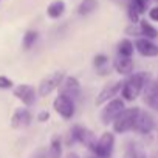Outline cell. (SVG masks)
<instances>
[{"instance_id":"obj_1","label":"cell","mask_w":158,"mask_h":158,"mask_svg":"<svg viewBox=\"0 0 158 158\" xmlns=\"http://www.w3.org/2000/svg\"><path fill=\"white\" fill-rule=\"evenodd\" d=\"M149 79H150L149 73H144V71L130 74L127 77V81H124V85L121 89V95H123L124 101H135L143 93V89L147 84Z\"/></svg>"},{"instance_id":"obj_2","label":"cell","mask_w":158,"mask_h":158,"mask_svg":"<svg viewBox=\"0 0 158 158\" xmlns=\"http://www.w3.org/2000/svg\"><path fill=\"white\" fill-rule=\"evenodd\" d=\"M139 107H130V109H124L118 116L116 119L112 123L113 126V132L115 133H127L130 130H133L135 127V121H136V116L139 113Z\"/></svg>"},{"instance_id":"obj_3","label":"cell","mask_w":158,"mask_h":158,"mask_svg":"<svg viewBox=\"0 0 158 158\" xmlns=\"http://www.w3.org/2000/svg\"><path fill=\"white\" fill-rule=\"evenodd\" d=\"M70 141H71V143H81V144H84L90 152H93L98 138H96L95 133H93L92 130H89L87 127L79 126V124H74V126L71 127V130H70Z\"/></svg>"},{"instance_id":"obj_4","label":"cell","mask_w":158,"mask_h":158,"mask_svg":"<svg viewBox=\"0 0 158 158\" xmlns=\"http://www.w3.org/2000/svg\"><path fill=\"white\" fill-rule=\"evenodd\" d=\"M113 149H115V133L113 132H104L98 138L96 146H95L92 153L96 158H110L112 153H113Z\"/></svg>"},{"instance_id":"obj_5","label":"cell","mask_w":158,"mask_h":158,"mask_svg":"<svg viewBox=\"0 0 158 158\" xmlns=\"http://www.w3.org/2000/svg\"><path fill=\"white\" fill-rule=\"evenodd\" d=\"M124 109H126V107H124V99H121V98H113V99H110L109 102H106L104 109L101 110V123H102L104 126L112 124V123L116 119V116H118Z\"/></svg>"},{"instance_id":"obj_6","label":"cell","mask_w":158,"mask_h":158,"mask_svg":"<svg viewBox=\"0 0 158 158\" xmlns=\"http://www.w3.org/2000/svg\"><path fill=\"white\" fill-rule=\"evenodd\" d=\"M53 109L64 119H71L74 116V101L62 93H59V96L53 101Z\"/></svg>"},{"instance_id":"obj_7","label":"cell","mask_w":158,"mask_h":158,"mask_svg":"<svg viewBox=\"0 0 158 158\" xmlns=\"http://www.w3.org/2000/svg\"><path fill=\"white\" fill-rule=\"evenodd\" d=\"M64 77H65V76H64V73H60V71H56V73H53V74L44 77L42 81H40V84H39V96H40V98H45V96H48L51 92H54L56 89H59V85H60V82H62Z\"/></svg>"},{"instance_id":"obj_8","label":"cell","mask_w":158,"mask_h":158,"mask_svg":"<svg viewBox=\"0 0 158 158\" xmlns=\"http://www.w3.org/2000/svg\"><path fill=\"white\" fill-rule=\"evenodd\" d=\"M155 126H156V123H155L153 115L147 110H139V113L136 116V121H135L133 130L141 133V135H149L155 129Z\"/></svg>"},{"instance_id":"obj_9","label":"cell","mask_w":158,"mask_h":158,"mask_svg":"<svg viewBox=\"0 0 158 158\" xmlns=\"http://www.w3.org/2000/svg\"><path fill=\"white\" fill-rule=\"evenodd\" d=\"M143 101L153 110H158V81L149 79L143 89Z\"/></svg>"},{"instance_id":"obj_10","label":"cell","mask_w":158,"mask_h":158,"mask_svg":"<svg viewBox=\"0 0 158 158\" xmlns=\"http://www.w3.org/2000/svg\"><path fill=\"white\" fill-rule=\"evenodd\" d=\"M59 92L68 98H71L73 101L79 98L81 95V85H79V81L73 76H67L62 79V82L59 85Z\"/></svg>"},{"instance_id":"obj_11","label":"cell","mask_w":158,"mask_h":158,"mask_svg":"<svg viewBox=\"0 0 158 158\" xmlns=\"http://www.w3.org/2000/svg\"><path fill=\"white\" fill-rule=\"evenodd\" d=\"M123 85H124V81H116V82H112V84L106 85V87L99 92V95L96 96L95 104L99 107V106H102V104L109 102L110 99H113V98H115V96L121 92Z\"/></svg>"},{"instance_id":"obj_12","label":"cell","mask_w":158,"mask_h":158,"mask_svg":"<svg viewBox=\"0 0 158 158\" xmlns=\"http://www.w3.org/2000/svg\"><path fill=\"white\" fill-rule=\"evenodd\" d=\"M135 50L144 57H156L158 56V45H155L147 37H139L135 40Z\"/></svg>"},{"instance_id":"obj_13","label":"cell","mask_w":158,"mask_h":158,"mask_svg":"<svg viewBox=\"0 0 158 158\" xmlns=\"http://www.w3.org/2000/svg\"><path fill=\"white\" fill-rule=\"evenodd\" d=\"M14 96L17 99H20L25 106H33L34 101H36V92L31 85L28 84H22V85H17L14 89Z\"/></svg>"},{"instance_id":"obj_14","label":"cell","mask_w":158,"mask_h":158,"mask_svg":"<svg viewBox=\"0 0 158 158\" xmlns=\"http://www.w3.org/2000/svg\"><path fill=\"white\" fill-rule=\"evenodd\" d=\"M113 67L116 70L118 74L121 76H130L133 73V68H135V62L132 57H124V56H119L115 62H113Z\"/></svg>"},{"instance_id":"obj_15","label":"cell","mask_w":158,"mask_h":158,"mask_svg":"<svg viewBox=\"0 0 158 158\" xmlns=\"http://www.w3.org/2000/svg\"><path fill=\"white\" fill-rule=\"evenodd\" d=\"M31 123V113L27 109H17L11 118V127L13 129H22L30 126Z\"/></svg>"},{"instance_id":"obj_16","label":"cell","mask_w":158,"mask_h":158,"mask_svg":"<svg viewBox=\"0 0 158 158\" xmlns=\"http://www.w3.org/2000/svg\"><path fill=\"white\" fill-rule=\"evenodd\" d=\"M124 158H147V153L141 144L130 139L124 144Z\"/></svg>"},{"instance_id":"obj_17","label":"cell","mask_w":158,"mask_h":158,"mask_svg":"<svg viewBox=\"0 0 158 158\" xmlns=\"http://www.w3.org/2000/svg\"><path fill=\"white\" fill-rule=\"evenodd\" d=\"M64 13H65L64 0H54V2H51L48 5V8H47V16L50 19H59Z\"/></svg>"},{"instance_id":"obj_18","label":"cell","mask_w":158,"mask_h":158,"mask_svg":"<svg viewBox=\"0 0 158 158\" xmlns=\"http://www.w3.org/2000/svg\"><path fill=\"white\" fill-rule=\"evenodd\" d=\"M48 158H62V141L57 135H54L50 141Z\"/></svg>"},{"instance_id":"obj_19","label":"cell","mask_w":158,"mask_h":158,"mask_svg":"<svg viewBox=\"0 0 158 158\" xmlns=\"http://www.w3.org/2000/svg\"><path fill=\"white\" fill-rule=\"evenodd\" d=\"M96 6H98L96 0H82L77 6V14L79 16H89L96 10Z\"/></svg>"},{"instance_id":"obj_20","label":"cell","mask_w":158,"mask_h":158,"mask_svg":"<svg viewBox=\"0 0 158 158\" xmlns=\"http://www.w3.org/2000/svg\"><path fill=\"white\" fill-rule=\"evenodd\" d=\"M133 42L130 39H121L119 44H118V53L119 56H124V57H132L133 54Z\"/></svg>"},{"instance_id":"obj_21","label":"cell","mask_w":158,"mask_h":158,"mask_svg":"<svg viewBox=\"0 0 158 158\" xmlns=\"http://www.w3.org/2000/svg\"><path fill=\"white\" fill-rule=\"evenodd\" d=\"M139 30H141V36H144L147 39H156L158 37V30L155 27H152L146 20H141L139 22Z\"/></svg>"},{"instance_id":"obj_22","label":"cell","mask_w":158,"mask_h":158,"mask_svg":"<svg viewBox=\"0 0 158 158\" xmlns=\"http://www.w3.org/2000/svg\"><path fill=\"white\" fill-rule=\"evenodd\" d=\"M36 40H37V33L36 31H27L25 36H23V42H22L23 50H30L34 45Z\"/></svg>"},{"instance_id":"obj_23","label":"cell","mask_w":158,"mask_h":158,"mask_svg":"<svg viewBox=\"0 0 158 158\" xmlns=\"http://www.w3.org/2000/svg\"><path fill=\"white\" fill-rule=\"evenodd\" d=\"M139 10L136 8V5L133 3V2H130L129 3V19H130V22L132 23H138L139 22Z\"/></svg>"},{"instance_id":"obj_24","label":"cell","mask_w":158,"mask_h":158,"mask_svg":"<svg viewBox=\"0 0 158 158\" xmlns=\"http://www.w3.org/2000/svg\"><path fill=\"white\" fill-rule=\"evenodd\" d=\"M107 60H109V57H107L106 54H98V56H95L93 64H95L96 68H101V67H104V65L107 64Z\"/></svg>"},{"instance_id":"obj_25","label":"cell","mask_w":158,"mask_h":158,"mask_svg":"<svg viewBox=\"0 0 158 158\" xmlns=\"http://www.w3.org/2000/svg\"><path fill=\"white\" fill-rule=\"evenodd\" d=\"M132 2L136 5L139 13H146V10L149 8V0H132Z\"/></svg>"},{"instance_id":"obj_26","label":"cell","mask_w":158,"mask_h":158,"mask_svg":"<svg viewBox=\"0 0 158 158\" xmlns=\"http://www.w3.org/2000/svg\"><path fill=\"white\" fill-rule=\"evenodd\" d=\"M13 87V81L10 77L6 76H0V89H3V90H8Z\"/></svg>"},{"instance_id":"obj_27","label":"cell","mask_w":158,"mask_h":158,"mask_svg":"<svg viewBox=\"0 0 158 158\" xmlns=\"http://www.w3.org/2000/svg\"><path fill=\"white\" fill-rule=\"evenodd\" d=\"M126 34L141 36V30H139V27H136V23H130V27H127V28H126Z\"/></svg>"},{"instance_id":"obj_28","label":"cell","mask_w":158,"mask_h":158,"mask_svg":"<svg viewBox=\"0 0 158 158\" xmlns=\"http://www.w3.org/2000/svg\"><path fill=\"white\" fill-rule=\"evenodd\" d=\"M48 119H50V113H48L47 110L39 112V115H37V121H39V123H47Z\"/></svg>"},{"instance_id":"obj_29","label":"cell","mask_w":158,"mask_h":158,"mask_svg":"<svg viewBox=\"0 0 158 158\" xmlns=\"http://www.w3.org/2000/svg\"><path fill=\"white\" fill-rule=\"evenodd\" d=\"M31 158H48V150H45V149H37Z\"/></svg>"},{"instance_id":"obj_30","label":"cell","mask_w":158,"mask_h":158,"mask_svg":"<svg viewBox=\"0 0 158 158\" xmlns=\"http://www.w3.org/2000/svg\"><path fill=\"white\" fill-rule=\"evenodd\" d=\"M149 17H150V20H153V22H158V6H153V8H150V11H149Z\"/></svg>"},{"instance_id":"obj_31","label":"cell","mask_w":158,"mask_h":158,"mask_svg":"<svg viewBox=\"0 0 158 158\" xmlns=\"http://www.w3.org/2000/svg\"><path fill=\"white\" fill-rule=\"evenodd\" d=\"M64 158H81V156H79L76 152H68V153H67Z\"/></svg>"}]
</instances>
